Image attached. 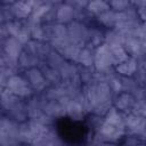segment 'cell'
I'll list each match as a JSON object with an SVG mask.
<instances>
[{"label": "cell", "mask_w": 146, "mask_h": 146, "mask_svg": "<svg viewBox=\"0 0 146 146\" xmlns=\"http://www.w3.org/2000/svg\"><path fill=\"white\" fill-rule=\"evenodd\" d=\"M18 123L14 120L1 116L0 117V146H13L18 144L17 139Z\"/></svg>", "instance_id": "cell-4"}, {"label": "cell", "mask_w": 146, "mask_h": 146, "mask_svg": "<svg viewBox=\"0 0 146 146\" xmlns=\"http://www.w3.org/2000/svg\"><path fill=\"white\" fill-rule=\"evenodd\" d=\"M46 125H42L35 121L26 120L24 122L18 123L17 130V139L21 144H30L46 129Z\"/></svg>", "instance_id": "cell-2"}, {"label": "cell", "mask_w": 146, "mask_h": 146, "mask_svg": "<svg viewBox=\"0 0 146 146\" xmlns=\"http://www.w3.org/2000/svg\"><path fill=\"white\" fill-rule=\"evenodd\" d=\"M9 35H8V33H7V30H6V27H5V24H2V25H0V42H2L5 39H7Z\"/></svg>", "instance_id": "cell-34"}, {"label": "cell", "mask_w": 146, "mask_h": 146, "mask_svg": "<svg viewBox=\"0 0 146 146\" xmlns=\"http://www.w3.org/2000/svg\"><path fill=\"white\" fill-rule=\"evenodd\" d=\"M94 50L87 46L82 47L78 57V64L79 66L83 67H94Z\"/></svg>", "instance_id": "cell-23"}, {"label": "cell", "mask_w": 146, "mask_h": 146, "mask_svg": "<svg viewBox=\"0 0 146 146\" xmlns=\"http://www.w3.org/2000/svg\"><path fill=\"white\" fill-rule=\"evenodd\" d=\"M31 146H62V140L52 127H47L31 143Z\"/></svg>", "instance_id": "cell-12"}, {"label": "cell", "mask_w": 146, "mask_h": 146, "mask_svg": "<svg viewBox=\"0 0 146 146\" xmlns=\"http://www.w3.org/2000/svg\"><path fill=\"white\" fill-rule=\"evenodd\" d=\"M124 135H125L124 127L111 124V123H107L103 120L102 124L97 129V133H96L95 139L103 141V143H114L115 144Z\"/></svg>", "instance_id": "cell-6"}, {"label": "cell", "mask_w": 146, "mask_h": 146, "mask_svg": "<svg viewBox=\"0 0 146 146\" xmlns=\"http://www.w3.org/2000/svg\"><path fill=\"white\" fill-rule=\"evenodd\" d=\"M138 68V62L133 57H128L125 60L114 67V71L120 76H133Z\"/></svg>", "instance_id": "cell-19"}, {"label": "cell", "mask_w": 146, "mask_h": 146, "mask_svg": "<svg viewBox=\"0 0 146 146\" xmlns=\"http://www.w3.org/2000/svg\"><path fill=\"white\" fill-rule=\"evenodd\" d=\"M26 113H27V119L32 121H36L42 115H44L40 99L36 95H33L32 97L26 99Z\"/></svg>", "instance_id": "cell-18"}, {"label": "cell", "mask_w": 146, "mask_h": 146, "mask_svg": "<svg viewBox=\"0 0 146 146\" xmlns=\"http://www.w3.org/2000/svg\"><path fill=\"white\" fill-rule=\"evenodd\" d=\"M35 1H16L11 2V10L15 19H26L31 15Z\"/></svg>", "instance_id": "cell-17"}, {"label": "cell", "mask_w": 146, "mask_h": 146, "mask_svg": "<svg viewBox=\"0 0 146 146\" xmlns=\"http://www.w3.org/2000/svg\"><path fill=\"white\" fill-rule=\"evenodd\" d=\"M108 6L112 10L114 11H123L125 9H128L129 7H131V1H127V0H113V1H107Z\"/></svg>", "instance_id": "cell-31"}, {"label": "cell", "mask_w": 146, "mask_h": 146, "mask_svg": "<svg viewBox=\"0 0 146 146\" xmlns=\"http://www.w3.org/2000/svg\"><path fill=\"white\" fill-rule=\"evenodd\" d=\"M42 62L36 57L34 56L33 54L26 51L23 49V51L21 52L18 59H17V64H18V67L19 68H23L24 71L25 70H29V68H32V67H38Z\"/></svg>", "instance_id": "cell-22"}, {"label": "cell", "mask_w": 146, "mask_h": 146, "mask_svg": "<svg viewBox=\"0 0 146 146\" xmlns=\"http://www.w3.org/2000/svg\"><path fill=\"white\" fill-rule=\"evenodd\" d=\"M123 123H124L125 133H129L130 136H136V137L144 139L145 128H146L145 117L137 116L131 113L123 114Z\"/></svg>", "instance_id": "cell-8"}, {"label": "cell", "mask_w": 146, "mask_h": 146, "mask_svg": "<svg viewBox=\"0 0 146 146\" xmlns=\"http://www.w3.org/2000/svg\"><path fill=\"white\" fill-rule=\"evenodd\" d=\"M39 99L43 110V113L47 114L48 116H50L51 119H57V117H62L66 115L65 112V103H66V97H62V98H49L42 94H39Z\"/></svg>", "instance_id": "cell-3"}, {"label": "cell", "mask_w": 146, "mask_h": 146, "mask_svg": "<svg viewBox=\"0 0 146 146\" xmlns=\"http://www.w3.org/2000/svg\"><path fill=\"white\" fill-rule=\"evenodd\" d=\"M65 112H66V115L71 116L74 120L82 119L83 115L87 113L83 105L79 100L68 99V98L66 99V103H65Z\"/></svg>", "instance_id": "cell-21"}, {"label": "cell", "mask_w": 146, "mask_h": 146, "mask_svg": "<svg viewBox=\"0 0 146 146\" xmlns=\"http://www.w3.org/2000/svg\"><path fill=\"white\" fill-rule=\"evenodd\" d=\"M0 110L5 116L14 120L17 123L27 120L26 100L15 96L7 89H5L0 96Z\"/></svg>", "instance_id": "cell-1"}, {"label": "cell", "mask_w": 146, "mask_h": 146, "mask_svg": "<svg viewBox=\"0 0 146 146\" xmlns=\"http://www.w3.org/2000/svg\"><path fill=\"white\" fill-rule=\"evenodd\" d=\"M23 76L29 82V84L33 89L34 94L35 92L40 94L48 88V83L39 67H32V68L25 70Z\"/></svg>", "instance_id": "cell-9"}, {"label": "cell", "mask_w": 146, "mask_h": 146, "mask_svg": "<svg viewBox=\"0 0 146 146\" xmlns=\"http://www.w3.org/2000/svg\"><path fill=\"white\" fill-rule=\"evenodd\" d=\"M98 23H100L102 25L108 27V29H114L116 25V11L108 9L107 11L100 14L99 16L96 17Z\"/></svg>", "instance_id": "cell-28"}, {"label": "cell", "mask_w": 146, "mask_h": 146, "mask_svg": "<svg viewBox=\"0 0 146 146\" xmlns=\"http://www.w3.org/2000/svg\"><path fill=\"white\" fill-rule=\"evenodd\" d=\"M3 90H5V88H2V87H0V96H1V94L3 92Z\"/></svg>", "instance_id": "cell-36"}, {"label": "cell", "mask_w": 146, "mask_h": 146, "mask_svg": "<svg viewBox=\"0 0 146 146\" xmlns=\"http://www.w3.org/2000/svg\"><path fill=\"white\" fill-rule=\"evenodd\" d=\"M5 24V17H3V11H2V7H1V2H0V25Z\"/></svg>", "instance_id": "cell-35"}, {"label": "cell", "mask_w": 146, "mask_h": 146, "mask_svg": "<svg viewBox=\"0 0 146 146\" xmlns=\"http://www.w3.org/2000/svg\"><path fill=\"white\" fill-rule=\"evenodd\" d=\"M124 35L121 34L115 29H108L106 32H104V43H106L108 47L112 46H122Z\"/></svg>", "instance_id": "cell-26"}, {"label": "cell", "mask_w": 146, "mask_h": 146, "mask_svg": "<svg viewBox=\"0 0 146 146\" xmlns=\"http://www.w3.org/2000/svg\"><path fill=\"white\" fill-rule=\"evenodd\" d=\"M110 48V54H111V60H112V66L115 67L116 65H119L120 63H122L123 60H125L129 56L127 54V51L124 50V48L122 46H112L108 47Z\"/></svg>", "instance_id": "cell-27"}, {"label": "cell", "mask_w": 146, "mask_h": 146, "mask_svg": "<svg viewBox=\"0 0 146 146\" xmlns=\"http://www.w3.org/2000/svg\"><path fill=\"white\" fill-rule=\"evenodd\" d=\"M9 76H11V74L7 70L0 68V87L6 88V83H7V80L9 79Z\"/></svg>", "instance_id": "cell-33"}, {"label": "cell", "mask_w": 146, "mask_h": 146, "mask_svg": "<svg viewBox=\"0 0 146 146\" xmlns=\"http://www.w3.org/2000/svg\"><path fill=\"white\" fill-rule=\"evenodd\" d=\"M65 62H66V60L60 56V54L57 52L56 50H54L52 48H51V50L49 51V54L47 55V57H46V59H44V63H46L48 66H50V67H52V68H55V70H57V71L62 67V65H63Z\"/></svg>", "instance_id": "cell-29"}, {"label": "cell", "mask_w": 146, "mask_h": 146, "mask_svg": "<svg viewBox=\"0 0 146 146\" xmlns=\"http://www.w3.org/2000/svg\"><path fill=\"white\" fill-rule=\"evenodd\" d=\"M40 71L42 72L47 83H48V87H54V86H58L60 82H62V78H60V74L57 70L48 66L44 62H42L39 66Z\"/></svg>", "instance_id": "cell-20"}, {"label": "cell", "mask_w": 146, "mask_h": 146, "mask_svg": "<svg viewBox=\"0 0 146 146\" xmlns=\"http://www.w3.org/2000/svg\"><path fill=\"white\" fill-rule=\"evenodd\" d=\"M55 21L58 24L67 25L74 21V9L67 2H58L56 7Z\"/></svg>", "instance_id": "cell-16"}, {"label": "cell", "mask_w": 146, "mask_h": 146, "mask_svg": "<svg viewBox=\"0 0 146 146\" xmlns=\"http://www.w3.org/2000/svg\"><path fill=\"white\" fill-rule=\"evenodd\" d=\"M0 50L11 59L17 60L21 52L23 51V44L17 39L8 36L2 42H0Z\"/></svg>", "instance_id": "cell-15"}, {"label": "cell", "mask_w": 146, "mask_h": 146, "mask_svg": "<svg viewBox=\"0 0 146 146\" xmlns=\"http://www.w3.org/2000/svg\"><path fill=\"white\" fill-rule=\"evenodd\" d=\"M113 67L111 60L110 48L106 43L100 44L94 50V68L97 72H102Z\"/></svg>", "instance_id": "cell-10"}, {"label": "cell", "mask_w": 146, "mask_h": 146, "mask_svg": "<svg viewBox=\"0 0 146 146\" xmlns=\"http://www.w3.org/2000/svg\"><path fill=\"white\" fill-rule=\"evenodd\" d=\"M122 47L127 51L129 57L140 59L145 57V42L138 40L133 35H124Z\"/></svg>", "instance_id": "cell-11"}, {"label": "cell", "mask_w": 146, "mask_h": 146, "mask_svg": "<svg viewBox=\"0 0 146 146\" xmlns=\"http://www.w3.org/2000/svg\"><path fill=\"white\" fill-rule=\"evenodd\" d=\"M131 114L137 115V116H141L145 117L146 114V104H145V99L144 100H136L132 108H131Z\"/></svg>", "instance_id": "cell-32"}, {"label": "cell", "mask_w": 146, "mask_h": 146, "mask_svg": "<svg viewBox=\"0 0 146 146\" xmlns=\"http://www.w3.org/2000/svg\"><path fill=\"white\" fill-rule=\"evenodd\" d=\"M120 82L122 91L130 94H132V91L139 86V83L136 81L133 76H120Z\"/></svg>", "instance_id": "cell-30"}, {"label": "cell", "mask_w": 146, "mask_h": 146, "mask_svg": "<svg viewBox=\"0 0 146 146\" xmlns=\"http://www.w3.org/2000/svg\"><path fill=\"white\" fill-rule=\"evenodd\" d=\"M136 99L130 92H120L113 98V107L122 114H129L135 104Z\"/></svg>", "instance_id": "cell-13"}, {"label": "cell", "mask_w": 146, "mask_h": 146, "mask_svg": "<svg viewBox=\"0 0 146 146\" xmlns=\"http://www.w3.org/2000/svg\"><path fill=\"white\" fill-rule=\"evenodd\" d=\"M67 36L80 47H84L89 39V26L82 22L72 21L66 25Z\"/></svg>", "instance_id": "cell-7"}, {"label": "cell", "mask_w": 146, "mask_h": 146, "mask_svg": "<svg viewBox=\"0 0 146 146\" xmlns=\"http://www.w3.org/2000/svg\"><path fill=\"white\" fill-rule=\"evenodd\" d=\"M5 89H7L15 96H17L22 99H25V100L34 95V91L30 87L29 82L25 80V78L23 75H19V74H14V75L9 76Z\"/></svg>", "instance_id": "cell-5"}, {"label": "cell", "mask_w": 146, "mask_h": 146, "mask_svg": "<svg viewBox=\"0 0 146 146\" xmlns=\"http://www.w3.org/2000/svg\"><path fill=\"white\" fill-rule=\"evenodd\" d=\"M103 43H104V32L97 27H89V39L86 46L91 49H96Z\"/></svg>", "instance_id": "cell-24"}, {"label": "cell", "mask_w": 146, "mask_h": 146, "mask_svg": "<svg viewBox=\"0 0 146 146\" xmlns=\"http://www.w3.org/2000/svg\"><path fill=\"white\" fill-rule=\"evenodd\" d=\"M87 11L89 13L90 16H99L100 14L107 11L110 8L108 2L107 1H103V0H95V1H89L88 6H87Z\"/></svg>", "instance_id": "cell-25"}, {"label": "cell", "mask_w": 146, "mask_h": 146, "mask_svg": "<svg viewBox=\"0 0 146 146\" xmlns=\"http://www.w3.org/2000/svg\"><path fill=\"white\" fill-rule=\"evenodd\" d=\"M23 49L29 51V52H31V54H33L34 56H36L41 62H44L47 55L51 50V46L48 42H43V41H38V40L31 39L27 43H25L23 46Z\"/></svg>", "instance_id": "cell-14"}]
</instances>
